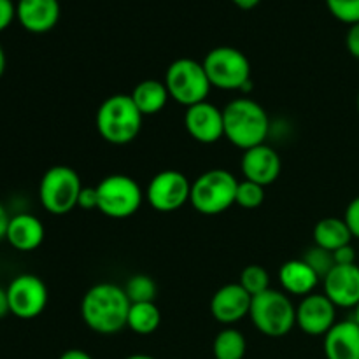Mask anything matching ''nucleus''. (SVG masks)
<instances>
[{
	"label": "nucleus",
	"instance_id": "obj_1",
	"mask_svg": "<svg viewBox=\"0 0 359 359\" xmlns=\"http://www.w3.org/2000/svg\"><path fill=\"white\" fill-rule=\"evenodd\" d=\"M132 302L125 287L112 283H98L84 293L81 302V316L91 332L98 335H114L126 328Z\"/></svg>",
	"mask_w": 359,
	"mask_h": 359
},
{
	"label": "nucleus",
	"instance_id": "obj_2",
	"mask_svg": "<svg viewBox=\"0 0 359 359\" xmlns=\"http://www.w3.org/2000/svg\"><path fill=\"white\" fill-rule=\"evenodd\" d=\"M224 139L235 147L248 151L265 144L270 133V118L256 100L238 97L223 109Z\"/></svg>",
	"mask_w": 359,
	"mask_h": 359
},
{
	"label": "nucleus",
	"instance_id": "obj_3",
	"mask_svg": "<svg viewBox=\"0 0 359 359\" xmlns=\"http://www.w3.org/2000/svg\"><path fill=\"white\" fill-rule=\"evenodd\" d=\"M142 112L130 95H111L98 107L95 123L102 139L114 146L133 142L142 130Z\"/></svg>",
	"mask_w": 359,
	"mask_h": 359
},
{
	"label": "nucleus",
	"instance_id": "obj_4",
	"mask_svg": "<svg viewBox=\"0 0 359 359\" xmlns=\"http://www.w3.org/2000/svg\"><path fill=\"white\" fill-rule=\"evenodd\" d=\"M249 318L262 335L280 339L297 326V307L290 294L270 287L252 297Z\"/></svg>",
	"mask_w": 359,
	"mask_h": 359
},
{
	"label": "nucleus",
	"instance_id": "obj_5",
	"mask_svg": "<svg viewBox=\"0 0 359 359\" xmlns=\"http://www.w3.org/2000/svg\"><path fill=\"white\" fill-rule=\"evenodd\" d=\"M238 181L224 168H210L191 182L189 203L203 216H217L230 209L237 196Z\"/></svg>",
	"mask_w": 359,
	"mask_h": 359
},
{
	"label": "nucleus",
	"instance_id": "obj_6",
	"mask_svg": "<svg viewBox=\"0 0 359 359\" xmlns=\"http://www.w3.org/2000/svg\"><path fill=\"white\" fill-rule=\"evenodd\" d=\"M202 63L210 86L224 91H244L251 88V62L241 49L219 46L210 49Z\"/></svg>",
	"mask_w": 359,
	"mask_h": 359
},
{
	"label": "nucleus",
	"instance_id": "obj_7",
	"mask_svg": "<svg viewBox=\"0 0 359 359\" xmlns=\"http://www.w3.org/2000/svg\"><path fill=\"white\" fill-rule=\"evenodd\" d=\"M79 174L67 165H55L44 172L39 184V200L53 216H65L72 212L83 191Z\"/></svg>",
	"mask_w": 359,
	"mask_h": 359
},
{
	"label": "nucleus",
	"instance_id": "obj_8",
	"mask_svg": "<svg viewBox=\"0 0 359 359\" xmlns=\"http://www.w3.org/2000/svg\"><path fill=\"white\" fill-rule=\"evenodd\" d=\"M163 83L172 100L184 105L186 109L205 102L212 88L203 63L193 58H179L172 62L165 72Z\"/></svg>",
	"mask_w": 359,
	"mask_h": 359
},
{
	"label": "nucleus",
	"instance_id": "obj_9",
	"mask_svg": "<svg viewBox=\"0 0 359 359\" xmlns=\"http://www.w3.org/2000/svg\"><path fill=\"white\" fill-rule=\"evenodd\" d=\"M98 210L112 219H126L142 205L146 193L130 175L112 174L98 182Z\"/></svg>",
	"mask_w": 359,
	"mask_h": 359
},
{
	"label": "nucleus",
	"instance_id": "obj_10",
	"mask_svg": "<svg viewBox=\"0 0 359 359\" xmlns=\"http://www.w3.org/2000/svg\"><path fill=\"white\" fill-rule=\"evenodd\" d=\"M191 181L179 170H161L146 188V200L158 212H175L189 202Z\"/></svg>",
	"mask_w": 359,
	"mask_h": 359
},
{
	"label": "nucleus",
	"instance_id": "obj_11",
	"mask_svg": "<svg viewBox=\"0 0 359 359\" xmlns=\"http://www.w3.org/2000/svg\"><path fill=\"white\" fill-rule=\"evenodd\" d=\"M6 290L11 314L20 319H35L48 305V287L44 280L34 273H21L14 277Z\"/></svg>",
	"mask_w": 359,
	"mask_h": 359
},
{
	"label": "nucleus",
	"instance_id": "obj_12",
	"mask_svg": "<svg viewBox=\"0 0 359 359\" xmlns=\"http://www.w3.org/2000/svg\"><path fill=\"white\" fill-rule=\"evenodd\" d=\"M337 323V307L325 293H311L297 305V326L311 337H325Z\"/></svg>",
	"mask_w": 359,
	"mask_h": 359
},
{
	"label": "nucleus",
	"instance_id": "obj_13",
	"mask_svg": "<svg viewBox=\"0 0 359 359\" xmlns=\"http://www.w3.org/2000/svg\"><path fill=\"white\" fill-rule=\"evenodd\" d=\"M184 125L189 137L200 144H216L224 137L223 109L210 102H200L186 109Z\"/></svg>",
	"mask_w": 359,
	"mask_h": 359
},
{
	"label": "nucleus",
	"instance_id": "obj_14",
	"mask_svg": "<svg viewBox=\"0 0 359 359\" xmlns=\"http://www.w3.org/2000/svg\"><path fill=\"white\" fill-rule=\"evenodd\" d=\"M252 297L238 283L221 286L210 300V314L219 325L233 326L248 318Z\"/></svg>",
	"mask_w": 359,
	"mask_h": 359
},
{
	"label": "nucleus",
	"instance_id": "obj_15",
	"mask_svg": "<svg viewBox=\"0 0 359 359\" xmlns=\"http://www.w3.org/2000/svg\"><path fill=\"white\" fill-rule=\"evenodd\" d=\"M241 167L244 179L266 188L279 179L280 170H283V160H280L279 153L269 144H259V146L244 151Z\"/></svg>",
	"mask_w": 359,
	"mask_h": 359
},
{
	"label": "nucleus",
	"instance_id": "obj_16",
	"mask_svg": "<svg viewBox=\"0 0 359 359\" xmlns=\"http://www.w3.org/2000/svg\"><path fill=\"white\" fill-rule=\"evenodd\" d=\"M323 290L337 309H354L359 304V266L335 265L323 279Z\"/></svg>",
	"mask_w": 359,
	"mask_h": 359
},
{
	"label": "nucleus",
	"instance_id": "obj_17",
	"mask_svg": "<svg viewBox=\"0 0 359 359\" xmlns=\"http://www.w3.org/2000/svg\"><path fill=\"white\" fill-rule=\"evenodd\" d=\"M16 18L25 30L32 34L49 32L60 18L58 0H18Z\"/></svg>",
	"mask_w": 359,
	"mask_h": 359
},
{
	"label": "nucleus",
	"instance_id": "obj_18",
	"mask_svg": "<svg viewBox=\"0 0 359 359\" xmlns=\"http://www.w3.org/2000/svg\"><path fill=\"white\" fill-rule=\"evenodd\" d=\"M44 224L34 214H16L11 217L9 226H7L6 241L9 242L11 248L21 252L35 251L39 245L44 242Z\"/></svg>",
	"mask_w": 359,
	"mask_h": 359
},
{
	"label": "nucleus",
	"instance_id": "obj_19",
	"mask_svg": "<svg viewBox=\"0 0 359 359\" xmlns=\"http://www.w3.org/2000/svg\"><path fill=\"white\" fill-rule=\"evenodd\" d=\"M326 359H359V326L353 319L337 321L325 335Z\"/></svg>",
	"mask_w": 359,
	"mask_h": 359
},
{
	"label": "nucleus",
	"instance_id": "obj_20",
	"mask_svg": "<svg viewBox=\"0 0 359 359\" xmlns=\"http://www.w3.org/2000/svg\"><path fill=\"white\" fill-rule=\"evenodd\" d=\"M279 283L286 294L304 298L307 294L314 293L318 284L321 283V277L304 262V258H300L290 259V262L280 266Z\"/></svg>",
	"mask_w": 359,
	"mask_h": 359
},
{
	"label": "nucleus",
	"instance_id": "obj_21",
	"mask_svg": "<svg viewBox=\"0 0 359 359\" xmlns=\"http://www.w3.org/2000/svg\"><path fill=\"white\" fill-rule=\"evenodd\" d=\"M130 97H132L137 109L142 112V116H153L163 111L170 95H168V90L163 81L144 79L133 88Z\"/></svg>",
	"mask_w": 359,
	"mask_h": 359
},
{
	"label": "nucleus",
	"instance_id": "obj_22",
	"mask_svg": "<svg viewBox=\"0 0 359 359\" xmlns=\"http://www.w3.org/2000/svg\"><path fill=\"white\" fill-rule=\"evenodd\" d=\"M312 235L316 245L332 252L344 245H349L354 238L344 217H323L316 223Z\"/></svg>",
	"mask_w": 359,
	"mask_h": 359
},
{
	"label": "nucleus",
	"instance_id": "obj_23",
	"mask_svg": "<svg viewBox=\"0 0 359 359\" xmlns=\"http://www.w3.org/2000/svg\"><path fill=\"white\" fill-rule=\"evenodd\" d=\"M161 323V312L154 302L144 304H132L128 311L126 328L132 330L137 335H151L158 330Z\"/></svg>",
	"mask_w": 359,
	"mask_h": 359
},
{
	"label": "nucleus",
	"instance_id": "obj_24",
	"mask_svg": "<svg viewBox=\"0 0 359 359\" xmlns=\"http://www.w3.org/2000/svg\"><path fill=\"white\" fill-rule=\"evenodd\" d=\"M245 351H248V342L244 333L233 326L223 328L214 339V359H244Z\"/></svg>",
	"mask_w": 359,
	"mask_h": 359
},
{
	"label": "nucleus",
	"instance_id": "obj_25",
	"mask_svg": "<svg viewBox=\"0 0 359 359\" xmlns=\"http://www.w3.org/2000/svg\"><path fill=\"white\" fill-rule=\"evenodd\" d=\"M156 283L153 277L146 273L132 276L125 284V293L132 304H144V302H154L156 298Z\"/></svg>",
	"mask_w": 359,
	"mask_h": 359
},
{
	"label": "nucleus",
	"instance_id": "obj_26",
	"mask_svg": "<svg viewBox=\"0 0 359 359\" xmlns=\"http://www.w3.org/2000/svg\"><path fill=\"white\" fill-rule=\"evenodd\" d=\"M238 284H241L251 297H256V294L270 290V276L262 265H248L242 270Z\"/></svg>",
	"mask_w": 359,
	"mask_h": 359
},
{
	"label": "nucleus",
	"instance_id": "obj_27",
	"mask_svg": "<svg viewBox=\"0 0 359 359\" xmlns=\"http://www.w3.org/2000/svg\"><path fill=\"white\" fill-rule=\"evenodd\" d=\"M265 202V186L256 184V182L248 181H238L237 196H235V203L242 209H258L262 203Z\"/></svg>",
	"mask_w": 359,
	"mask_h": 359
},
{
	"label": "nucleus",
	"instance_id": "obj_28",
	"mask_svg": "<svg viewBox=\"0 0 359 359\" xmlns=\"http://www.w3.org/2000/svg\"><path fill=\"white\" fill-rule=\"evenodd\" d=\"M304 262L321 277V280L328 276L330 272L335 266V258H333L332 251H326V249L319 248V245H312L305 251L304 255Z\"/></svg>",
	"mask_w": 359,
	"mask_h": 359
},
{
	"label": "nucleus",
	"instance_id": "obj_29",
	"mask_svg": "<svg viewBox=\"0 0 359 359\" xmlns=\"http://www.w3.org/2000/svg\"><path fill=\"white\" fill-rule=\"evenodd\" d=\"M326 6L337 20L349 27L359 21V0H326Z\"/></svg>",
	"mask_w": 359,
	"mask_h": 359
},
{
	"label": "nucleus",
	"instance_id": "obj_30",
	"mask_svg": "<svg viewBox=\"0 0 359 359\" xmlns=\"http://www.w3.org/2000/svg\"><path fill=\"white\" fill-rule=\"evenodd\" d=\"M344 221L349 226L351 233H353L354 238H359V195L356 198H353L347 205L346 214H344Z\"/></svg>",
	"mask_w": 359,
	"mask_h": 359
},
{
	"label": "nucleus",
	"instance_id": "obj_31",
	"mask_svg": "<svg viewBox=\"0 0 359 359\" xmlns=\"http://www.w3.org/2000/svg\"><path fill=\"white\" fill-rule=\"evenodd\" d=\"M16 18V4L13 0H0V32L6 30Z\"/></svg>",
	"mask_w": 359,
	"mask_h": 359
},
{
	"label": "nucleus",
	"instance_id": "obj_32",
	"mask_svg": "<svg viewBox=\"0 0 359 359\" xmlns=\"http://www.w3.org/2000/svg\"><path fill=\"white\" fill-rule=\"evenodd\" d=\"M77 207L84 210H98V195L97 188H91V186H86L83 188L79 195V202H77Z\"/></svg>",
	"mask_w": 359,
	"mask_h": 359
},
{
	"label": "nucleus",
	"instance_id": "obj_33",
	"mask_svg": "<svg viewBox=\"0 0 359 359\" xmlns=\"http://www.w3.org/2000/svg\"><path fill=\"white\" fill-rule=\"evenodd\" d=\"M333 258H335V265H354L356 263V251H354L353 244L344 245L333 252Z\"/></svg>",
	"mask_w": 359,
	"mask_h": 359
},
{
	"label": "nucleus",
	"instance_id": "obj_34",
	"mask_svg": "<svg viewBox=\"0 0 359 359\" xmlns=\"http://www.w3.org/2000/svg\"><path fill=\"white\" fill-rule=\"evenodd\" d=\"M346 46L347 51H349L354 58L359 60V21L349 27V32H347L346 37Z\"/></svg>",
	"mask_w": 359,
	"mask_h": 359
},
{
	"label": "nucleus",
	"instance_id": "obj_35",
	"mask_svg": "<svg viewBox=\"0 0 359 359\" xmlns=\"http://www.w3.org/2000/svg\"><path fill=\"white\" fill-rule=\"evenodd\" d=\"M9 214H7L6 207L0 203V241H4L6 238V233H7V226H9Z\"/></svg>",
	"mask_w": 359,
	"mask_h": 359
},
{
	"label": "nucleus",
	"instance_id": "obj_36",
	"mask_svg": "<svg viewBox=\"0 0 359 359\" xmlns=\"http://www.w3.org/2000/svg\"><path fill=\"white\" fill-rule=\"evenodd\" d=\"M7 314H11L9 297H7V290H4V287L0 286V319L6 318Z\"/></svg>",
	"mask_w": 359,
	"mask_h": 359
},
{
	"label": "nucleus",
	"instance_id": "obj_37",
	"mask_svg": "<svg viewBox=\"0 0 359 359\" xmlns=\"http://www.w3.org/2000/svg\"><path fill=\"white\" fill-rule=\"evenodd\" d=\"M60 359H93L83 349H69L60 356Z\"/></svg>",
	"mask_w": 359,
	"mask_h": 359
},
{
	"label": "nucleus",
	"instance_id": "obj_38",
	"mask_svg": "<svg viewBox=\"0 0 359 359\" xmlns=\"http://www.w3.org/2000/svg\"><path fill=\"white\" fill-rule=\"evenodd\" d=\"M231 2H233L235 6L242 7V9H252V7L258 6L259 0H231Z\"/></svg>",
	"mask_w": 359,
	"mask_h": 359
},
{
	"label": "nucleus",
	"instance_id": "obj_39",
	"mask_svg": "<svg viewBox=\"0 0 359 359\" xmlns=\"http://www.w3.org/2000/svg\"><path fill=\"white\" fill-rule=\"evenodd\" d=\"M6 65H7L6 53H4L2 46H0V77H2V76H4V72H6Z\"/></svg>",
	"mask_w": 359,
	"mask_h": 359
},
{
	"label": "nucleus",
	"instance_id": "obj_40",
	"mask_svg": "<svg viewBox=\"0 0 359 359\" xmlns=\"http://www.w3.org/2000/svg\"><path fill=\"white\" fill-rule=\"evenodd\" d=\"M125 359H156V358L149 356V354H132V356H128Z\"/></svg>",
	"mask_w": 359,
	"mask_h": 359
},
{
	"label": "nucleus",
	"instance_id": "obj_41",
	"mask_svg": "<svg viewBox=\"0 0 359 359\" xmlns=\"http://www.w3.org/2000/svg\"><path fill=\"white\" fill-rule=\"evenodd\" d=\"M353 311H354V314H353V321L356 323V325L359 326V304L356 305V307L353 309Z\"/></svg>",
	"mask_w": 359,
	"mask_h": 359
},
{
	"label": "nucleus",
	"instance_id": "obj_42",
	"mask_svg": "<svg viewBox=\"0 0 359 359\" xmlns=\"http://www.w3.org/2000/svg\"><path fill=\"white\" fill-rule=\"evenodd\" d=\"M356 105H358V114H359V95H358V102H356Z\"/></svg>",
	"mask_w": 359,
	"mask_h": 359
}]
</instances>
